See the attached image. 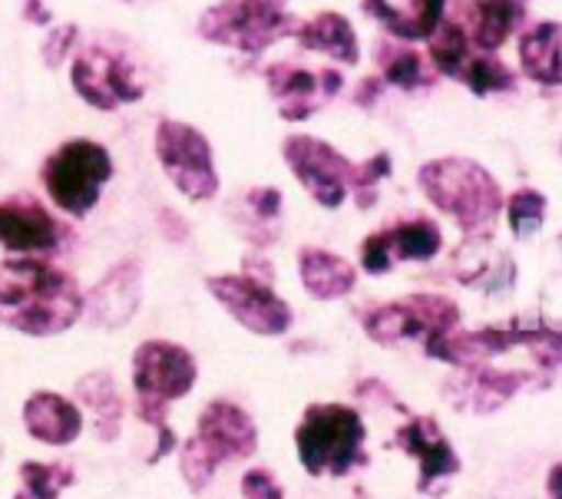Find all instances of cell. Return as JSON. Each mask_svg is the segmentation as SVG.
Segmentation results:
<instances>
[{"mask_svg":"<svg viewBox=\"0 0 562 499\" xmlns=\"http://www.w3.org/2000/svg\"><path fill=\"white\" fill-rule=\"evenodd\" d=\"M522 14L526 0H460V18L450 21H457L480 50H496L516 31Z\"/></svg>","mask_w":562,"mask_h":499,"instance_id":"cell-20","label":"cell"},{"mask_svg":"<svg viewBox=\"0 0 562 499\" xmlns=\"http://www.w3.org/2000/svg\"><path fill=\"white\" fill-rule=\"evenodd\" d=\"M519 387V374H496V371H476L467 367L463 377V404H473L476 410H490L503 404Z\"/></svg>","mask_w":562,"mask_h":499,"instance_id":"cell-29","label":"cell"},{"mask_svg":"<svg viewBox=\"0 0 562 499\" xmlns=\"http://www.w3.org/2000/svg\"><path fill=\"white\" fill-rule=\"evenodd\" d=\"M394 443L401 450H407L411 456H417L420 463V489L427 492L437 479H447L460 469V460L453 453V446L447 443V436L440 433L434 417H414L407 427L397 430Z\"/></svg>","mask_w":562,"mask_h":499,"instance_id":"cell-19","label":"cell"},{"mask_svg":"<svg viewBox=\"0 0 562 499\" xmlns=\"http://www.w3.org/2000/svg\"><path fill=\"white\" fill-rule=\"evenodd\" d=\"M209 295L251 334L281 338L289 334L295 311L265 279L255 275H212L205 279Z\"/></svg>","mask_w":562,"mask_h":499,"instance_id":"cell-9","label":"cell"},{"mask_svg":"<svg viewBox=\"0 0 562 499\" xmlns=\"http://www.w3.org/2000/svg\"><path fill=\"white\" fill-rule=\"evenodd\" d=\"M24 21L37 24V27H50L54 24V14L47 11L44 0H24Z\"/></svg>","mask_w":562,"mask_h":499,"instance_id":"cell-36","label":"cell"},{"mask_svg":"<svg viewBox=\"0 0 562 499\" xmlns=\"http://www.w3.org/2000/svg\"><path fill=\"white\" fill-rule=\"evenodd\" d=\"M156 159L166 172V179L189 199V202H209L218 195L222 179L215 169L212 143L202 129L182 120H159L153 133Z\"/></svg>","mask_w":562,"mask_h":499,"instance_id":"cell-6","label":"cell"},{"mask_svg":"<svg viewBox=\"0 0 562 499\" xmlns=\"http://www.w3.org/2000/svg\"><path fill=\"white\" fill-rule=\"evenodd\" d=\"M378 60H381V80L394 83L401 90H420L430 87L434 77L427 73V64L417 50H407L401 44H381L378 47Z\"/></svg>","mask_w":562,"mask_h":499,"instance_id":"cell-27","label":"cell"},{"mask_svg":"<svg viewBox=\"0 0 562 499\" xmlns=\"http://www.w3.org/2000/svg\"><path fill=\"white\" fill-rule=\"evenodd\" d=\"M364 420L345 404H312L295 427V450L308 476H348L364 463Z\"/></svg>","mask_w":562,"mask_h":499,"instance_id":"cell-2","label":"cell"},{"mask_svg":"<svg viewBox=\"0 0 562 499\" xmlns=\"http://www.w3.org/2000/svg\"><path fill=\"white\" fill-rule=\"evenodd\" d=\"M519 64L529 80L539 87H559L562 83V24L546 21L536 24L519 37Z\"/></svg>","mask_w":562,"mask_h":499,"instance_id":"cell-24","label":"cell"},{"mask_svg":"<svg viewBox=\"0 0 562 499\" xmlns=\"http://www.w3.org/2000/svg\"><path fill=\"white\" fill-rule=\"evenodd\" d=\"M427 44H430V64H434V70L443 73V77L460 80V73H463V67L470 60V37H467V31L457 21L443 18L440 27L434 31V37Z\"/></svg>","mask_w":562,"mask_h":499,"instance_id":"cell-28","label":"cell"},{"mask_svg":"<svg viewBox=\"0 0 562 499\" xmlns=\"http://www.w3.org/2000/svg\"><path fill=\"white\" fill-rule=\"evenodd\" d=\"M381 87H384V80L381 77H368L361 87H358V106H374V100L381 97Z\"/></svg>","mask_w":562,"mask_h":499,"instance_id":"cell-37","label":"cell"},{"mask_svg":"<svg viewBox=\"0 0 562 499\" xmlns=\"http://www.w3.org/2000/svg\"><path fill=\"white\" fill-rule=\"evenodd\" d=\"M387 175H391V156L387 152H378V156H371L368 162L358 166V175H355V202H358V208H371L378 202V185Z\"/></svg>","mask_w":562,"mask_h":499,"instance_id":"cell-33","label":"cell"},{"mask_svg":"<svg viewBox=\"0 0 562 499\" xmlns=\"http://www.w3.org/2000/svg\"><path fill=\"white\" fill-rule=\"evenodd\" d=\"M74 404L77 407H90L93 430H97V440L100 443H113L120 436L126 404H123V394H120V387H116V381H113L110 371H90V374H83L74 384Z\"/></svg>","mask_w":562,"mask_h":499,"instance_id":"cell-22","label":"cell"},{"mask_svg":"<svg viewBox=\"0 0 562 499\" xmlns=\"http://www.w3.org/2000/svg\"><path fill=\"white\" fill-rule=\"evenodd\" d=\"M24 430L47 446H70L83 433V410L54 390H37L24 404Z\"/></svg>","mask_w":562,"mask_h":499,"instance_id":"cell-18","label":"cell"},{"mask_svg":"<svg viewBox=\"0 0 562 499\" xmlns=\"http://www.w3.org/2000/svg\"><path fill=\"white\" fill-rule=\"evenodd\" d=\"M215 469H218V463L209 456V450L195 436H189L179 446V473H182V479H186V486L192 492H202L209 486V479L215 476Z\"/></svg>","mask_w":562,"mask_h":499,"instance_id":"cell-32","label":"cell"},{"mask_svg":"<svg viewBox=\"0 0 562 499\" xmlns=\"http://www.w3.org/2000/svg\"><path fill=\"white\" fill-rule=\"evenodd\" d=\"M77 44H80V27H77L74 21L50 27L47 37H44V44H41V60H44V67H47V70H57V67L77 50Z\"/></svg>","mask_w":562,"mask_h":499,"instance_id":"cell-34","label":"cell"},{"mask_svg":"<svg viewBox=\"0 0 562 499\" xmlns=\"http://www.w3.org/2000/svg\"><path fill=\"white\" fill-rule=\"evenodd\" d=\"M123 4H156V0H123Z\"/></svg>","mask_w":562,"mask_h":499,"instance_id":"cell-40","label":"cell"},{"mask_svg":"<svg viewBox=\"0 0 562 499\" xmlns=\"http://www.w3.org/2000/svg\"><path fill=\"white\" fill-rule=\"evenodd\" d=\"M199 381V364L189 348L176 341H143L133 354V390L136 400L172 404L192 394Z\"/></svg>","mask_w":562,"mask_h":499,"instance_id":"cell-12","label":"cell"},{"mask_svg":"<svg viewBox=\"0 0 562 499\" xmlns=\"http://www.w3.org/2000/svg\"><path fill=\"white\" fill-rule=\"evenodd\" d=\"M546 486H549V496H552V499H562V463H555V466L549 469V483H546Z\"/></svg>","mask_w":562,"mask_h":499,"instance_id":"cell-38","label":"cell"},{"mask_svg":"<svg viewBox=\"0 0 562 499\" xmlns=\"http://www.w3.org/2000/svg\"><path fill=\"white\" fill-rule=\"evenodd\" d=\"M299 279L305 292L318 302H338L355 292L358 272L348 259L328 252V248L305 245L299 252Z\"/></svg>","mask_w":562,"mask_h":499,"instance_id":"cell-21","label":"cell"},{"mask_svg":"<svg viewBox=\"0 0 562 499\" xmlns=\"http://www.w3.org/2000/svg\"><path fill=\"white\" fill-rule=\"evenodd\" d=\"M241 496L245 499H285V486L265 466H255L241 476Z\"/></svg>","mask_w":562,"mask_h":499,"instance_id":"cell-35","label":"cell"},{"mask_svg":"<svg viewBox=\"0 0 562 499\" xmlns=\"http://www.w3.org/2000/svg\"><path fill=\"white\" fill-rule=\"evenodd\" d=\"M139 298H143V272L139 262L123 259L116 262L87 295H83V318L93 328L103 331H120L133 321V315L139 311Z\"/></svg>","mask_w":562,"mask_h":499,"instance_id":"cell-15","label":"cell"},{"mask_svg":"<svg viewBox=\"0 0 562 499\" xmlns=\"http://www.w3.org/2000/svg\"><path fill=\"white\" fill-rule=\"evenodd\" d=\"M417 182L440 212L457 218L463 231L486 228L503 208V192L496 179L470 159H434L417 172Z\"/></svg>","mask_w":562,"mask_h":499,"instance_id":"cell-3","label":"cell"},{"mask_svg":"<svg viewBox=\"0 0 562 499\" xmlns=\"http://www.w3.org/2000/svg\"><path fill=\"white\" fill-rule=\"evenodd\" d=\"M232 215L241 228V235L255 245L265 248L278 238V218H281V192L274 185H255L245 189L241 199L232 205Z\"/></svg>","mask_w":562,"mask_h":499,"instance_id":"cell-25","label":"cell"},{"mask_svg":"<svg viewBox=\"0 0 562 499\" xmlns=\"http://www.w3.org/2000/svg\"><path fill=\"white\" fill-rule=\"evenodd\" d=\"M506 212H509V228H513V235H516V238H529V235L542 225V218H546V195H539L536 189H519V192L509 199Z\"/></svg>","mask_w":562,"mask_h":499,"instance_id":"cell-31","label":"cell"},{"mask_svg":"<svg viewBox=\"0 0 562 499\" xmlns=\"http://www.w3.org/2000/svg\"><path fill=\"white\" fill-rule=\"evenodd\" d=\"M460 80L476 93V97H486V93H503L516 83V73L496 60V57H470Z\"/></svg>","mask_w":562,"mask_h":499,"instance_id":"cell-30","label":"cell"},{"mask_svg":"<svg viewBox=\"0 0 562 499\" xmlns=\"http://www.w3.org/2000/svg\"><path fill=\"white\" fill-rule=\"evenodd\" d=\"M67 241V228L31 195H11L0 202V245L14 259H44L57 256Z\"/></svg>","mask_w":562,"mask_h":499,"instance_id":"cell-13","label":"cell"},{"mask_svg":"<svg viewBox=\"0 0 562 499\" xmlns=\"http://www.w3.org/2000/svg\"><path fill=\"white\" fill-rule=\"evenodd\" d=\"M113 179V156L103 143L97 139H67L57 146L41 169V182L50 195V202L67 212L70 218H87L100 195L103 185Z\"/></svg>","mask_w":562,"mask_h":499,"instance_id":"cell-4","label":"cell"},{"mask_svg":"<svg viewBox=\"0 0 562 499\" xmlns=\"http://www.w3.org/2000/svg\"><path fill=\"white\" fill-rule=\"evenodd\" d=\"M195 440L222 466L228 460H248L258 450V427L248 410L232 400H212L199 413Z\"/></svg>","mask_w":562,"mask_h":499,"instance_id":"cell-16","label":"cell"},{"mask_svg":"<svg viewBox=\"0 0 562 499\" xmlns=\"http://www.w3.org/2000/svg\"><path fill=\"white\" fill-rule=\"evenodd\" d=\"M299 21L289 11H274L255 0H218L209 11H202L195 34L205 44L215 47H232L238 54L258 57L268 47L295 37Z\"/></svg>","mask_w":562,"mask_h":499,"instance_id":"cell-5","label":"cell"},{"mask_svg":"<svg viewBox=\"0 0 562 499\" xmlns=\"http://www.w3.org/2000/svg\"><path fill=\"white\" fill-rule=\"evenodd\" d=\"M364 14L374 18L394 41H430L447 18V0H364Z\"/></svg>","mask_w":562,"mask_h":499,"instance_id":"cell-17","label":"cell"},{"mask_svg":"<svg viewBox=\"0 0 562 499\" xmlns=\"http://www.w3.org/2000/svg\"><path fill=\"white\" fill-rule=\"evenodd\" d=\"M443 235L430 218H411L381 228L361 241V269L368 275H384L394 262H427L440 252Z\"/></svg>","mask_w":562,"mask_h":499,"instance_id":"cell-14","label":"cell"},{"mask_svg":"<svg viewBox=\"0 0 562 499\" xmlns=\"http://www.w3.org/2000/svg\"><path fill=\"white\" fill-rule=\"evenodd\" d=\"M292 175L302 182V189L325 208H341L348 202V192H355L358 162H351L345 152H338L331 143L315 136H285L281 143Z\"/></svg>","mask_w":562,"mask_h":499,"instance_id":"cell-8","label":"cell"},{"mask_svg":"<svg viewBox=\"0 0 562 499\" xmlns=\"http://www.w3.org/2000/svg\"><path fill=\"white\" fill-rule=\"evenodd\" d=\"M265 83L268 93L281 113V120L289 123H305L312 120L318 110H325L341 90H345V77L335 67H299L292 60H274L265 67Z\"/></svg>","mask_w":562,"mask_h":499,"instance_id":"cell-11","label":"cell"},{"mask_svg":"<svg viewBox=\"0 0 562 499\" xmlns=\"http://www.w3.org/2000/svg\"><path fill=\"white\" fill-rule=\"evenodd\" d=\"M83 318V292L74 275L44 259L0 262V325L54 338L70 331Z\"/></svg>","mask_w":562,"mask_h":499,"instance_id":"cell-1","label":"cell"},{"mask_svg":"<svg viewBox=\"0 0 562 499\" xmlns=\"http://www.w3.org/2000/svg\"><path fill=\"white\" fill-rule=\"evenodd\" d=\"M457 321H460V311L453 302L437 298V295H414V298H401V302L368 311L364 331L378 344H401L411 338L430 341L437 334H450L457 331Z\"/></svg>","mask_w":562,"mask_h":499,"instance_id":"cell-10","label":"cell"},{"mask_svg":"<svg viewBox=\"0 0 562 499\" xmlns=\"http://www.w3.org/2000/svg\"><path fill=\"white\" fill-rule=\"evenodd\" d=\"M255 4H265V8H274V11H285L289 0H255Z\"/></svg>","mask_w":562,"mask_h":499,"instance_id":"cell-39","label":"cell"},{"mask_svg":"<svg viewBox=\"0 0 562 499\" xmlns=\"http://www.w3.org/2000/svg\"><path fill=\"white\" fill-rule=\"evenodd\" d=\"M295 41L305 50L322 54V57H331V60L348 64V67H355L361 60V47H358L355 24L345 14H338V11H322L312 21H302L299 31H295Z\"/></svg>","mask_w":562,"mask_h":499,"instance_id":"cell-23","label":"cell"},{"mask_svg":"<svg viewBox=\"0 0 562 499\" xmlns=\"http://www.w3.org/2000/svg\"><path fill=\"white\" fill-rule=\"evenodd\" d=\"M21 476V489L14 499H60L74 483H77V469L70 463H37L27 460L18 469Z\"/></svg>","mask_w":562,"mask_h":499,"instance_id":"cell-26","label":"cell"},{"mask_svg":"<svg viewBox=\"0 0 562 499\" xmlns=\"http://www.w3.org/2000/svg\"><path fill=\"white\" fill-rule=\"evenodd\" d=\"M70 83L77 97L100 113H113L146 97L136 60L120 47H106V44H87L74 50Z\"/></svg>","mask_w":562,"mask_h":499,"instance_id":"cell-7","label":"cell"}]
</instances>
